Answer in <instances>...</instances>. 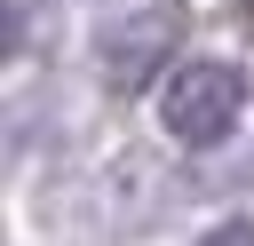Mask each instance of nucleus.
Masks as SVG:
<instances>
[{
    "mask_svg": "<svg viewBox=\"0 0 254 246\" xmlns=\"http://www.w3.org/2000/svg\"><path fill=\"white\" fill-rule=\"evenodd\" d=\"M238 119H246V71L230 56H183L159 79V127H167V143L214 151Z\"/></svg>",
    "mask_w": 254,
    "mask_h": 246,
    "instance_id": "obj_1",
    "label": "nucleus"
},
{
    "mask_svg": "<svg viewBox=\"0 0 254 246\" xmlns=\"http://www.w3.org/2000/svg\"><path fill=\"white\" fill-rule=\"evenodd\" d=\"M175 48H183V8L175 0H143V8H119L95 32V71H103V87L135 95V87L175 71Z\"/></svg>",
    "mask_w": 254,
    "mask_h": 246,
    "instance_id": "obj_2",
    "label": "nucleus"
},
{
    "mask_svg": "<svg viewBox=\"0 0 254 246\" xmlns=\"http://www.w3.org/2000/svg\"><path fill=\"white\" fill-rule=\"evenodd\" d=\"M190 246H254V222H246V214H230V222H214V230H198Z\"/></svg>",
    "mask_w": 254,
    "mask_h": 246,
    "instance_id": "obj_3",
    "label": "nucleus"
}]
</instances>
